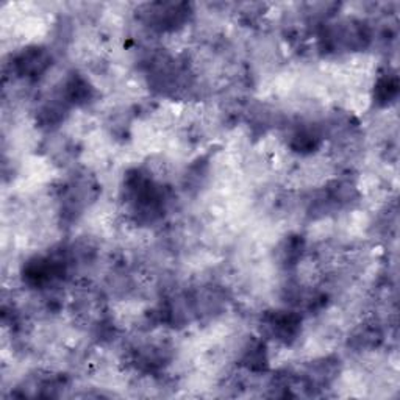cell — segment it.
<instances>
[{
  "mask_svg": "<svg viewBox=\"0 0 400 400\" xmlns=\"http://www.w3.org/2000/svg\"><path fill=\"white\" fill-rule=\"evenodd\" d=\"M302 319L297 313L288 310L269 311L263 316V329L274 339L283 344H291L300 333Z\"/></svg>",
  "mask_w": 400,
  "mask_h": 400,
  "instance_id": "cell-1",
  "label": "cell"
},
{
  "mask_svg": "<svg viewBox=\"0 0 400 400\" xmlns=\"http://www.w3.org/2000/svg\"><path fill=\"white\" fill-rule=\"evenodd\" d=\"M149 24L160 30H172L177 25L185 22L189 15V5L186 3H150L144 11Z\"/></svg>",
  "mask_w": 400,
  "mask_h": 400,
  "instance_id": "cell-2",
  "label": "cell"
},
{
  "mask_svg": "<svg viewBox=\"0 0 400 400\" xmlns=\"http://www.w3.org/2000/svg\"><path fill=\"white\" fill-rule=\"evenodd\" d=\"M50 57L41 47L24 50L15 60V68L24 77H35L49 68Z\"/></svg>",
  "mask_w": 400,
  "mask_h": 400,
  "instance_id": "cell-3",
  "label": "cell"
},
{
  "mask_svg": "<svg viewBox=\"0 0 400 400\" xmlns=\"http://www.w3.org/2000/svg\"><path fill=\"white\" fill-rule=\"evenodd\" d=\"M305 242L302 239V236H288V238L280 244V261L286 267L296 266L299 263V260L302 258V253H304Z\"/></svg>",
  "mask_w": 400,
  "mask_h": 400,
  "instance_id": "cell-4",
  "label": "cell"
},
{
  "mask_svg": "<svg viewBox=\"0 0 400 400\" xmlns=\"http://www.w3.org/2000/svg\"><path fill=\"white\" fill-rule=\"evenodd\" d=\"M242 364L251 371H263L267 364L266 347L261 341H252L249 343L242 353Z\"/></svg>",
  "mask_w": 400,
  "mask_h": 400,
  "instance_id": "cell-5",
  "label": "cell"
},
{
  "mask_svg": "<svg viewBox=\"0 0 400 400\" xmlns=\"http://www.w3.org/2000/svg\"><path fill=\"white\" fill-rule=\"evenodd\" d=\"M399 93V82L396 75L386 74L382 75L376 83V89H373V97L380 105H388L397 97Z\"/></svg>",
  "mask_w": 400,
  "mask_h": 400,
  "instance_id": "cell-6",
  "label": "cell"
},
{
  "mask_svg": "<svg viewBox=\"0 0 400 400\" xmlns=\"http://www.w3.org/2000/svg\"><path fill=\"white\" fill-rule=\"evenodd\" d=\"M319 142H320V135L316 130L302 127L292 135L291 146L292 149H296L297 152H311V150L319 146Z\"/></svg>",
  "mask_w": 400,
  "mask_h": 400,
  "instance_id": "cell-7",
  "label": "cell"
}]
</instances>
